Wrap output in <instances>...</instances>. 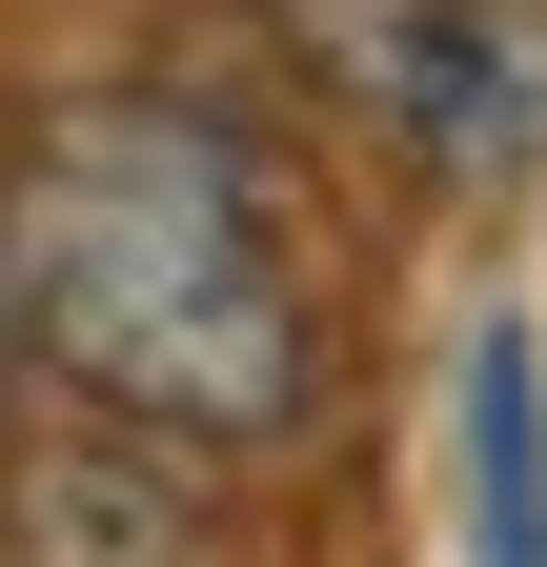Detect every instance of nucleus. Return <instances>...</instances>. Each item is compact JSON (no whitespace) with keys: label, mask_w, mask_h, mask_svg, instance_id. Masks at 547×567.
I'll use <instances>...</instances> for the list:
<instances>
[{"label":"nucleus","mask_w":547,"mask_h":567,"mask_svg":"<svg viewBox=\"0 0 547 567\" xmlns=\"http://www.w3.org/2000/svg\"><path fill=\"white\" fill-rule=\"evenodd\" d=\"M0 344H41L143 446H285L324 385V324L264 203V142L163 82L61 102L0 183Z\"/></svg>","instance_id":"nucleus-1"},{"label":"nucleus","mask_w":547,"mask_h":567,"mask_svg":"<svg viewBox=\"0 0 547 567\" xmlns=\"http://www.w3.org/2000/svg\"><path fill=\"white\" fill-rule=\"evenodd\" d=\"M466 527H487V567H547V365H527V324L466 344Z\"/></svg>","instance_id":"nucleus-3"},{"label":"nucleus","mask_w":547,"mask_h":567,"mask_svg":"<svg viewBox=\"0 0 547 567\" xmlns=\"http://www.w3.org/2000/svg\"><path fill=\"white\" fill-rule=\"evenodd\" d=\"M21 567H183V507L143 486V446H41L21 466Z\"/></svg>","instance_id":"nucleus-4"},{"label":"nucleus","mask_w":547,"mask_h":567,"mask_svg":"<svg viewBox=\"0 0 547 567\" xmlns=\"http://www.w3.org/2000/svg\"><path fill=\"white\" fill-rule=\"evenodd\" d=\"M285 41L426 163H527V41L487 0H285Z\"/></svg>","instance_id":"nucleus-2"}]
</instances>
